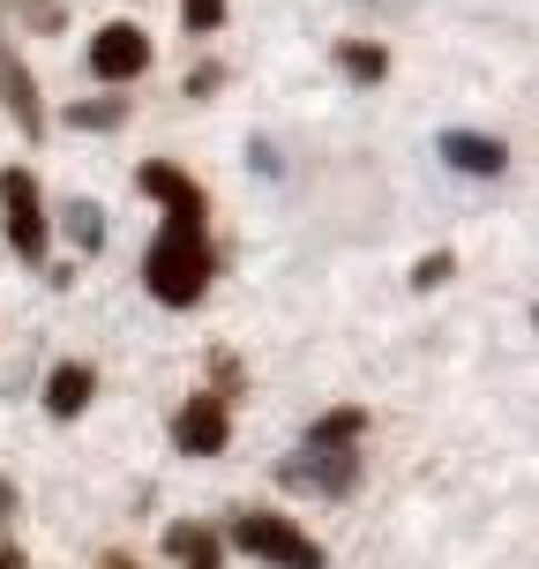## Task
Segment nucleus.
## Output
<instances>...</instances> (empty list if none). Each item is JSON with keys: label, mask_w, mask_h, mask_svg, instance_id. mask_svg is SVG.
<instances>
[{"label": "nucleus", "mask_w": 539, "mask_h": 569, "mask_svg": "<svg viewBox=\"0 0 539 569\" xmlns=\"http://www.w3.org/2000/svg\"><path fill=\"white\" fill-rule=\"evenodd\" d=\"M142 278H150V292L166 308H196L202 292H210V248H202V232L166 226L150 240V256H142Z\"/></svg>", "instance_id": "f257e3e1"}, {"label": "nucleus", "mask_w": 539, "mask_h": 569, "mask_svg": "<svg viewBox=\"0 0 539 569\" xmlns=\"http://www.w3.org/2000/svg\"><path fill=\"white\" fill-rule=\"evenodd\" d=\"M232 547H248L256 562H278V569H322V547L278 510H240L232 517Z\"/></svg>", "instance_id": "f03ea898"}, {"label": "nucleus", "mask_w": 539, "mask_h": 569, "mask_svg": "<svg viewBox=\"0 0 539 569\" xmlns=\"http://www.w3.org/2000/svg\"><path fill=\"white\" fill-rule=\"evenodd\" d=\"M0 226H8V240H16V256L23 262H46V202H38V180H30L23 166L0 172Z\"/></svg>", "instance_id": "7ed1b4c3"}, {"label": "nucleus", "mask_w": 539, "mask_h": 569, "mask_svg": "<svg viewBox=\"0 0 539 569\" xmlns=\"http://www.w3.org/2000/svg\"><path fill=\"white\" fill-rule=\"evenodd\" d=\"M142 68H150V38L136 23H106L90 38V76L98 83H136Z\"/></svg>", "instance_id": "20e7f679"}, {"label": "nucleus", "mask_w": 539, "mask_h": 569, "mask_svg": "<svg viewBox=\"0 0 539 569\" xmlns=\"http://www.w3.org/2000/svg\"><path fill=\"white\" fill-rule=\"evenodd\" d=\"M136 188H142L150 202H166V226L202 232V210H210V202H202V188H196V180H188L180 166H142V172H136Z\"/></svg>", "instance_id": "39448f33"}, {"label": "nucleus", "mask_w": 539, "mask_h": 569, "mask_svg": "<svg viewBox=\"0 0 539 569\" xmlns=\"http://www.w3.org/2000/svg\"><path fill=\"white\" fill-rule=\"evenodd\" d=\"M226 435H232L226 398H210V390L188 398V405H180V420H172V442H180L188 457H218V450H226Z\"/></svg>", "instance_id": "423d86ee"}, {"label": "nucleus", "mask_w": 539, "mask_h": 569, "mask_svg": "<svg viewBox=\"0 0 539 569\" xmlns=\"http://www.w3.org/2000/svg\"><path fill=\"white\" fill-rule=\"evenodd\" d=\"M292 487H315V495H352L360 487V450H308V465H285Z\"/></svg>", "instance_id": "0eeeda50"}, {"label": "nucleus", "mask_w": 539, "mask_h": 569, "mask_svg": "<svg viewBox=\"0 0 539 569\" xmlns=\"http://www.w3.org/2000/svg\"><path fill=\"white\" fill-rule=\"evenodd\" d=\"M442 158H450L457 172H502L510 166V150H502V136H472V128H450V136H442Z\"/></svg>", "instance_id": "6e6552de"}, {"label": "nucleus", "mask_w": 539, "mask_h": 569, "mask_svg": "<svg viewBox=\"0 0 539 569\" xmlns=\"http://www.w3.org/2000/svg\"><path fill=\"white\" fill-rule=\"evenodd\" d=\"M90 390H98V375H90L83 360H60V368L46 375V412H53V420H76L90 405Z\"/></svg>", "instance_id": "1a4fd4ad"}, {"label": "nucleus", "mask_w": 539, "mask_h": 569, "mask_svg": "<svg viewBox=\"0 0 539 569\" xmlns=\"http://www.w3.org/2000/svg\"><path fill=\"white\" fill-rule=\"evenodd\" d=\"M166 555L180 569H218L226 547H218V532H202V525H166Z\"/></svg>", "instance_id": "9d476101"}, {"label": "nucleus", "mask_w": 539, "mask_h": 569, "mask_svg": "<svg viewBox=\"0 0 539 569\" xmlns=\"http://www.w3.org/2000/svg\"><path fill=\"white\" fill-rule=\"evenodd\" d=\"M368 435V412L360 405H338V412H322V420L308 427V450H352Z\"/></svg>", "instance_id": "9b49d317"}, {"label": "nucleus", "mask_w": 539, "mask_h": 569, "mask_svg": "<svg viewBox=\"0 0 539 569\" xmlns=\"http://www.w3.org/2000/svg\"><path fill=\"white\" fill-rule=\"evenodd\" d=\"M0 98H8V113L23 120V136H38V128H46V113H38V90H30V68H16L8 53H0Z\"/></svg>", "instance_id": "f8f14e48"}, {"label": "nucleus", "mask_w": 539, "mask_h": 569, "mask_svg": "<svg viewBox=\"0 0 539 569\" xmlns=\"http://www.w3.org/2000/svg\"><path fill=\"white\" fill-rule=\"evenodd\" d=\"M338 68L352 76V83H382V76H390V53H382V46H360V38H345Z\"/></svg>", "instance_id": "ddd939ff"}, {"label": "nucleus", "mask_w": 539, "mask_h": 569, "mask_svg": "<svg viewBox=\"0 0 539 569\" xmlns=\"http://www.w3.org/2000/svg\"><path fill=\"white\" fill-rule=\"evenodd\" d=\"M68 232H76L83 248H98V240H106V218H98V202H76V210H68Z\"/></svg>", "instance_id": "4468645a"}, {"label": "nucleus", "mask_w": 539, "mask_h": 569, "mask_svg": "<svg viewBox=\"0 0 539 569\" xmlns=\"http://www.w3.org/2000/svg\"><path fill=\"white\" fill-rule=\"evenodd\" d=\"M120 98H98V106H76V128H120Z\"/></svg>", "instance_id": "2eb2a0df"}, {"label": "nucleus", "mask_w": 539, "mask_h": 569, "mask_svg": "<svg viewBox=\"0 0 539 569\" xmlns=\"http://www.w3.org/2000/svg\"><path fill=\"white\" fill-rule=\"evenodd\" d=\"M180 8H188V23H196V30H218V23H226V0H180Z\"/></svg>", "instance_id": "dca6fc26"}, {"label": "nucleus", "mask_w": 539, "mask_h": 569, "mask_svg": "<svg viewBox=\"0 0 539 569\" xmlns=\"http://www.w3.org/2000/svg\"><path fill=\"white\" fill-rule=\"evenodd\" d=\"M450 270H457V256H427L420 270H412V284H420V292H427V284H442V278H450Z\"/></svg>", "instance_id": "f3484780"}, {"label": "nucleus", "mask_w": 539, "mask_h": 569, "mask_svg": "<svg viewBox=\"0 0 539 569\" xmlns=\"http://www.w3.org/2000/svg\"><path fill=\"white\" fill-rule=\"evenodd\" d=\"M0 517H16V487L0 480Z\"/></svg>", "instance_id": "a211bd4d"}, {"label": "nucleus", "mask_w": 539, "mask_h": 569, "mask_svg": "<svg viewBox=\"0 0 539 569\" xmlns=\"http://www.w3.org/2000/svg\"><path fill=\"white\" fill-rule=\"evenodd\" d=\"M0 569H23V555H16V547H0Z\"/></svg>", "instance_id": "6ab92c4d"}, {"label": "nucleus", "mask_w": 539, "mask_h": 569, "mask_svg": "<svg viewBox=\"0 0 539 569\" xmlns=\"http://www.w3.org/2000/svg\"><path fill=\"white\" fill-rule=\"evenodd\" d=\"M106 569H142V562H128V555H106Z\"/></svg>", "instance_id": "aec40b11"}]
</instances>
